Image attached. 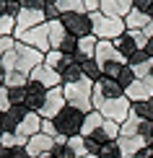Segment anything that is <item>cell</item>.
I'll list each match as a JSON object with an SVG mask.
<instances>
[{"mask_svg":"<svg viewBox=\"0 0 153 158\" xmlns=\"http://www.w3.org/2000/svg\"><path fill=\"white\" fill-rule=\"evenodd\" d=\"M62 96H65V104H68V106L81 109L83 114L94 111V104H91V96H94V83L86 81V78H81L78 83L62 85Z\"/></svg>","mask_w":153,"mask_h":158,"instance_id":"obj_1","label":"cell"},{"mask_svg":"<svg viewBox=\"0 0 153 158\" xmlns=\"http://www.w3.org/2000/svg\"><path fill=\"white\" fill-rule=\"evenodd\" d=\"M83 119H86V114L81 109H75V106H62V111L55 117V127H57V135H62V137H75V135H81V130H83Z\"/></svg>","mask_w":153,"mask_h":158,"instance_id":"obj_2","label":"cell"},{"mask_svg":"<svg viewBox=\"0 0 153 158\" xmlns=\"http://www.w3.org/2000/svg\"><path fill=\"white\" fill-rule=\"evenodd\" d=\"M91 23H94V36L99 42H114L117 36H122L127 31L122 18H106L101 13H94L91 16Z\"/></svg>","mask_w":153,"mask_h":158,"instance_id":"obj_3","label":"cell"},{"mask_svg":"<svg viewBox=\"0 0 153 158\" xmlns=\"http://www.w3.org/2000/svg\"><path fill=\"white\" fill-rule=\"evenodd\" d=\"M13 52H16V70H18V73L29 75L34 68L44 65V55H42V52L34 49V47H29V44H23V42H18V39H16Z\"/></svg>","mask_w":153,"mask_h":158,"instance_id":"obj_4","label":"cell"},{"mask_svg":"<svg viewBox=\"0 0 153 158\" xmlns=\"http://www.w3.org/2000/svg\"><path fill=\"white\" fill-rule=\"evenodd\" d=\"M60 23H62L65 31H68L70 36H75V39H83V36L94 34V23H91L88 13H62V16H60Z\"/></svg>","mask_w":153,"mask_h":158,"instance_id":"obj_5","label":"cell"},{"mask_svg":"<svg viewBox=\"0 0 153 158\" xmlns=\"http://www.w3.org/2000/svg\"><path fill=\"white\" fill-rule=\"evenodd\" d=\"M96 111L104 117V119L122 124V122L132 114V104H130V98H127V96H119V98H109V101H104Z\"/></svg>","mask_w":153,"mask_h":158,"instance_id":"obj_6","label":"cell"},{"mask_svg":"<svg viewBox=\"0 0 153 158\" xmlns=\"http://www.w3.org/2000/svg\"><path fill=\"white\" fill-rule=\"evenodd\" d=\"M145 44H148V36L143 31H125L122 36L114 39V47L125 60H130L132 55H138L140 49H145Z\"/></svg>","mask_w":153,"mask_h":158,"instance_id":"obj_7","label":"cell"},{"mask_svg":"<svg viewBox=\"0 0 153 158\" xmlns=\"http://www.w3.org/2000/svg\"><path fill=\"white\" fill-rule=\"evenodd\" d=\"M18 42H23V44H29V47L39 49L42 55H47V52L52 49V47H49V26H47V23L34 26V29H29L21 39H18Z\"/></svg>","mask_w":153,"mask_h":158,"instance_id":"obj_8","label":"cell"},{"mask_svg":"<svg viewBox=\"0 0 153 158\" xmlns=\"http://www.w3.org/2000/svg\"><path fill=\"white\" fill-rule=\"evenodd\" d=\"M29 83L44 85L47 91H52V88H62V78H60L52 68H47V65H39V68L31 70V73H29Z\"/></svg>","mask_w":153,"mask_h":158,"instance_id":"obj_9","label":"cell"},{"mask_svg":"<svg viewBox=\"0 0 153 158\" xmlns=\"http://www.w3.org/2000/svg\"><path fill=\"white\" fill-rule=\"evenodd\" d=\"M96 65L99 68H106V65H114V62H127L122 55L117 52V47H114V42H99L96 44Z\"/></svg>","mask_w":153,"mask_h":158,"instance_id":"obj_10","label":"cell"},{"mask_svg":"<svg viewBox=\"0 0 153 158\" xmlns=\"http://www.w3.org/2000/svg\"><path fill=\"white\" fill-rule=\"evenodd\" d=\"M125 96L130 98V104H138V101H148V98H153V75L143 78V81H135L127 91H125Z\"/></svg>","mask_w":153,"mask_h":158,"instance_id":"obj_11","label":"cell"},{"mask_svg":"<svg viewBox=\"0 0 153 158\" xmlns=\"http://www.w3.org/2000/svg\"><path fill=\"white\" fill-rule=\"evenodd\" d=\"M47 94H49V91L44 88V85L29 83V85H26V109L39 114V111L44 109V104H47Z\"/></svg>","mask_w":153,"mask_h":158,"instance_id":"obj_12","label":"cell"},{"mask_svg":"<svg viewBox=\"0 0 153 158\" xmlns=\"http://www.w3.org/2000/svg\"><path fill=\"white\" fill-rule=\"evenodd\" d=\"M62 106H68L65 104V96H62V88H52L47 94V104H44V109L39 114H42V119H55L60 111H62Z\"/></svg>","mask_w":153,"mask_h":158,"instance_id":"obj_13","label":"cell"},{"mask_svg":"<svg viewBox=\"0 0 153 158\" xmlns=\"http://www.w3.org/2000/svg\"><path fill=\"white\" fill-rule=\"evenodd\" d=\"M52 148H55V140L47 135H34V137H29V143H26V153H29L31 158H42V156H47L52 153Z\"/></svg>","mask_w":153,"mask_h":158,"instance_id":"obj_14","label":"cell"},{"mask_svg":"<svg viewBox=\"0 0 153 158\" xmlns=\"http://www.w3.org/2000/svg\"><path fill=\"white\" fill-rule=\"evenodd\" d=\"M127 65L132 68V73H135V78H138V81L148 78V75H151V70H153V60H151L148 55H145V49H140L138 55H132L130 60H127Z\"/></svg>","mask_w":153,"mask_h":158,"instance_id":"obj_15","label":"cell"},{"mask_svg":"<svg viewBox=\"0 0 153 158\" xmlns=\"http://www.w3.org/2000/svg\"><path fill=\"white\" fill-rule=\"evenodd\" d=\"M26 114H29V109H26L23 104H21V106H11L3 114V130H5V132H16L18 124L26 119Z\"/></svg>","mask_w":153,"mask_h":158,"instance_id":"obj_16","label":"cell"},{"mask_svg":"<svg viewBox=\"0 0 153 158\" xmlns=\"http://www.w3.org/2000/svg\"><path fill=\"white\" fill-rule=\"evenodd\" d=\"M18 135H23V137H34L42 132V114H36V111H29L26 114V119L18 124V130H16Z\"/></svg>","mask_w":153,"mask_h":158,"instance_id":"obj_17","label":"cell"},{"mask_svg":"<svg viewBox=\"0 0 153 158\" xmlns=\"http://www.w3.org/2000/svg\"><path fill=\"white\" fill-rule=\"evenodd\" d=\"M122 21H125V29L127 31H145V26L151 23V16L143 13V10H138V8H132Z\"/></svg>","mask_w":153,"mask_h":158,"instance_id":"obj_18","label":"cell"},{"mask_svg":"<svg viewBox=\"0 0 153 158\" xmlns=\"http://www.w3.org/2000/svg\"><path fill=\"white\" fill-rule=\"evenodd\" d=\"M96 44H99V39H96L94 34L78 39V52H75V57H78V60H94V57H96Z\"/></svg>","mask_w":153,"mask_h":158,"instance_id":"obj_19","label":"cell"},{"mask_svg":"<svg viewBox=\"0 0 153 158\" xmlns=\"http://www.w3.org/2000/svg\"><path fill=\"white\" fill-rule=\"evenodd\" d=\"M143 148H145V140L140 135H135V137H119V150H122V156L135 158Z\"/></svg>","mask_w":153,"mask_h":158,"instance_id":"obj_20","label":"cell"},{"mask_svg":"<svg viewBox=\"0 0 153 158\" xmlns=\"http://www.w3.org/2000/svg\"><path fill=\"white\" fill-rule=\"evenodd\" d=\"M104 124V117L99 114V111L94 109V111H88V114H86V119H83V130H81V137H91L96 132L99 127H101Z\"/></svg>","mask_w":153,"mask_h":158,"instance_id":"obj_21","label":"cell"},{"mask_svg":"<svg viewBox=\"0 0 153 158\" xmlns=\"http://www.w3.org/2000/svg\"><path fill=\"white\" fill-rule=\"evenodd\" d=\"M47 26H49V47H52V49H60V44L65 42V36H68L65 26L60 23V21H52V23H47Z\"/></svg>","mask_w":153,"mask_h":158,"instance_id":"obj_22","label":"cell"},{"mask_svg":"<svg viewBox=\"0 0 153 158\" xmlns=\"http://www.w3.org/2000/svg\"><path fill=\"white\" fill-rule=\"evenodd\" d=\"M78 60V57H75ZM78 65H81V73L86 81H91V83H96L99 78H101V68L96 65V60H78Z\"/></svg>","mask_w":153,"mask_h":158,"instance_id":"obj_23","label":"cell"},{"mask_svg":"<svg viewBox=\"0 0 153 158\" xmlns=\"http://www.w3.org/2000/svg\"><path fill=\"white\" fill-rule=\"evenodd\" d=\"M140 119H138L135 114H130L127 119H125L122 124H119V137H135V135H140Z\"/></svg>","mask_w":153,"mask_h":158,"instance_id":"obj_24","label":"cell"},{"mask_svg":"<svg viewBox=\"0 0 153 158\" xmlns=\"http://www.w3.org/2000/svg\"><path fill=\"white\" fill-rule=\"evenodd\" d=\"M132 114H135L140 122H153V98L132 104Z\"/></svg>","mask_w":153,"mask_h":158,"instance_id":"obj_25","label":"cell"},{"mask_svg":"<svg viewBox=\"0 0 153 158\" xmlns=\"http://www.w3.org/2000/svg\"><path fill=\"white\" fill-rule=\"evenodd\" d=\"M65 60H68V57H65V55H60V52H55V49H49L47 55H44V65H47V68H52L57 75L62 73V68H65Z\"/></svg>","mask_w":153,"mask_h":158,"instance_id":"obj_26","label":"cell"},{"mask_svg":"<svg viewBox=\"0 0 153 158\" xmlns=\"http://www.w3.org/2000/svg\"><path fill=\"white\" fill-rule=\"evenodd\" d=\"M26 85H29V75L26 73H18V70L5 73V88H26Z\"/></svg>","mask_w":153,"mask_h":158,"instance_id":"obj_27","label":"cell"},{"mask_svg":"<svg viewBox=\"0 0 153 158\" xmlns=\"http://www.w3.org/2000/svg\"><path fill=\"white\" fill-rule=\"evenodd\" d=\"M57 10H60V16L62 13H86L83 0H57Z\"/></svg>","mask_w":153,"mask_h":158,"instance_id":"obj_28","label":"cell"},{"mask_svg":"<svg viewBox=\"0 0 153 158\" xmlns=\"http://www.w3.org/2000/svg\"><path fill=\"white\" fill-rule=\"evenodd\" d=\"M99 13L106 16V18H122V10H119V3H117V0H101Z\"/></svg>","mask_w":153,"mask_h":158,"instance_id":"obj_29","label":"cell"},{"mask_svg":"<svg viewBox=\"0 0 153 158\" xmlns=\"http://www.w3.org/2000/svg\"><path fill=\"white\" fill-rule=\"evenodd\" d=\"M68 148L73 150V156H75V158H83V156H88V148H86V137H81V135L70 137V140H68Z\"/></svg>","mask_w":153,"mask_h":158,"instance_id":"obj_30","label":"cell"},{"mask_svg":"<svg viewBox=\"0 0 153 158\" xmlns=\"http://www.w3.org/2000/svg\"><path fill=\"white\" fill-rule=\"evenodd\" d=\"M135 81H138V78H135V73H132V68H130V65H125V68L119 70V75H117V83L122 85L125 91H127V88H130V85L135 83Z\"/></svg>","mask_w":153,"mask_h":158,"instance_id":"obj_31","label":"cell"},{"mask_svg":"<svg viewBox=\"0 0 153 158\" xmlns=\"http://www.w3.org/2000/svg\"><path fill=\"white\" fill-rule=\"evenodd\" d=\"M99 158H122V150H119V140L106 143V145L99 150Z\"/></svg>","mask_w":153,"mask_h":158,"instance_id":"obj_32","label":"cell"},{"mask_svg":"<svg viewBox=\"0 0 153 158\" xmlns=\"http://www.w3.org/2000/svg\"><path fill=\"white\" fill-rule=\"evenodd\" d=\"M13 31H16V18L0 16V39L3 36H13Z\"/></svg>","mask_w":153,"mask_h":158,"instance_id":"obj_33","label":"cell"},{"mask_svg":"<svg viewBox=\"0 0 153 158\" xmlns=\"http://www.w3.org/2000/svg\"><path fill=\"white\" fill-rule=\"evenodd\" d=\"M8 96H11V106H26V88H8Z\"/></svg>","mask_w":153,"mask_h":158,"instance_id":"obj_34","label":"cell"},{"mask_svg":"<svg viewBox=\"0 0 153 158\" xmlns=\"http://www.w3.org/2000/svg\"><path fill=\"white\" fill-rule=\"evenodd\" d=\"M44 21H47V23L60 21V10H57V3H55V0H47V5H44Z\"/></svg>","mask_w":153,"mask_h":158,"instance_id":"obj_35","label":"cell"},{"mask_svg":"<svg viewBox=\"0 0 153 158\" xmlns=\"http://www.w3.org/2000/svg\"><path fill=\"white\" fill-rule=\"evenodd\" d=\"M0 158H31V156L26 153V148H3Z\"/></svg>","mask_w":153,"mask_h":158,"instance_id":"obj_36","label":"cell"},{"mask_svg":"<svg viewBox=\"0 0 153 158\" xmlns=\"http://www.w3.org/2000/svg\"><path fill=\"white\" fill-rule=\"evenodd\" d=\"M42 135H47V137H52V140H57V127H55V122L52 119H42Z\"/></svg>","mask_w":153,"mask_h":158,"instance_id":"obj_37","label":"cell"},{"mask_svg":"<svg viewBox=\"0 0 153 158\" xmlns=\"http://www.w3.org/2000/svg\"><path fill=\"white\" fill-rule=\"evenodd\" d=\"M140 137L145 140V145H153V122H143L140 124Z\"/></svg>","mask_w":153,"mask_h":158,"instance_id":"obj_38","label":"cell"},{"mask_svg":"<svg viewBox=\"0 0 153 158\" xmlns=\"http://www.w3.org/2000/svg\"><path fill=\"white\" fill-rule=\"evenodd\" d=\"M0 145H3V148H18L16 132H3V137H0Z\"/></svg>","mask_w":153,"mask_h":158,"instance_id":"obj_39","label":"cell"},{"mask_svg":"<svg viewBox=\"0 0 153 158\" xmlns=\"http://www.w3.org/2000/svg\"><path fill=\"white\" fill-rule=\"evenodd\" d=\"M11 109V96H8V88H0V114H5V111Z\"/></svg>","mask_w":153,"mask_h":158,"instance_id":"obj_40","label":"cell"},{"mask_svg":"<svg viewBox=\"0 0 153 158\" xmlns=\"http://www.w3.org/2000/svg\"><path fill=\"white\" fill-rule=\"evenodd\" d=\"M99 5H101V0H83V8L88 16H94V13H99Z\"/></svg>","mask_w":153,"mask_h":158,"instance_id":"obj_41","label":"cell"},{"mask_svg":"<svg viewBox=\"0 0 153 158\" xmlns=\"http://www.w3.org/2000/svg\"><path fill=\"white\" fill-rule=\"evenodd\" d=\"M117 3H119V10H122V18L135 8V0H117Z\"/></svg>","mask_w":153,"mask_h":158,"instance_id":"obj_42","label":"cell"},{"mask_svg":"<svg viewBox=\"0 0 153 158\" xmlns=\"http://www.w3.org/2000/svg\"><path fill=\"white\" fill-rule=\"evenodd\" d=\"M151 5H153V0H135V8H138V10H143V13H148V10H151Z\"/></svg>","mask_w":153,"mask_h":158,"instance_id":"obj_43","label":"cell"},{"mask_svg":"<svg viewBox=\"0 0 153 158\" xmlns=\"http://www.w3.org/2000/svg\"><path fill=\"white\" fill-rule=\"evenodd\" d=\"M135 158H153V145H145V148H143Z\"/></svg>","mask_w":153,"mask_h":158,"instance_id":"obj_44","label":"cell"},{"mask_svg":"<svg viewBox=\"0 0 153 158\" xmlns=\"http://www.w3.org/2000/svg\"><path fill=\"white\" fill-rule=\"evenodd\" d=\"M145 55H148L151 60H153V36L148 39V44H145Z\"/></svg>","mask_w":153,"mask_h":158,"instance_id":"obj_45","label":"cell"},{"mask_svg":"<svg viewBox=\"0 0 153 158\" xmlns=\"http://www.w3.org/2000/svg\"><path fill=\"white\" fill-rule=\"evenodd\" d=\"M143 34H145V36H148V39L153 36V18H151V23H148V26H145V31H143Z\"/></svg>","mask_w":153,"mask_h":158,"instance_id":"obj_46","label":"cell"},{"mask_svg":"<svg viewBox=\"0 0 153 158\" xmlns=\"http://www.w3.org/2000/svg\"><path fill=\"white\" fill-rule=\"evenodd\" d=\"M3 85H5V70L0 68V88H3Z\"/></svg>","mask_w":153,"mask_h":158,"instance_id":"obj_47","label":"cell"},{"mask_svg":"<svg viewBox=\"0 0 153 158\" xmlns=\"http://www.w3.org/2000/svg\"><path fill=\"white\" fill-rule=\"evenodd\" d=\"M3 132L5 130H3V114H0V137H3Z\"/></svg>","mask_w":153,"mask_h":158,"instance_id":"obj_48","label":"cell"},{"mask_svg":"<svg viewBox=\"0 0 153 158\" xmlns=\"http://www.w3.org/2000/svg\"><path fill=\"white\" fill-rule=\"evenodd\" d=\"M148 16H151V18H153V5H151V10H148Z\"/></svg>","mask_w":153,"mask_h":158,"instance_id":"obj_49","label":"cell"},{"mask_svg":"<svg viewBox=\"0 0 153 158\" xmlns=\"http://www.w3.org/2000/svg\"><path fill=\"white\" fill-rule=\"evenodd\" d=\"M83 158H99V156H91V153H88V156H83Z\"/></svg>","mask_w":153,"mask_h":158,"instance_id":"obj_50","label":"cell"},{"mask_svg":"<svg viewBox=\"0 0 153 158\" xmlns=\"http://www.w3.org/2000/svg\"><path fill=\"white\" fill-rule=\"evenodd\" d=\"M122 158H130V156H122Z\"/></svg>","mask_w":153,"mask_h":158,"instance_id":"obj_51","label":"cell"},{"mask_svg":"<svg viewBox=\"0 0 153 158\" xmlns=\"http://www.w3.org/2000/svg\"><path fill=\"white\" fill-rule=\"evenodd\" d=\"M42 3H47V0H42Z\"/></svg>","mask_w":153,"mask_h":158,"instance_id":"obj_52","label":"cell"},{"mask_svg":"<svg viewBox=\"0 0 153 158\" xmlns=\"http://www.w3.org/2000/svg\"><path fill=\"white\" fill-rule=\"evenodd\" d=\"M0 150H3V145H0Z\"/></svg>","mask_w":153,"mask_h":158,"instance_id":"obj_53","label":"cell"},{"mask_svg":"<svg viewBox=\"0 0 153 158\" xmlns=\"http://www.w3.org/2000/svg\"><path fill=\"white\" fill-rule=\"evenodd\" d=\"M151 75H153V70H151Z\"/></svg>","mask_w":153,"mask_h":158,"instance_id":"obj_54","label":"cell"},{"mask_svg":"<svg viewBox=\"0 0 153 158\" xmlns=\"http://www.w3.org/2000/svg\"><path fill=\"white\" fill-rule=\"evenodd\" d=\"M55 3H57V0H55Z\"/></svg>","mask_w":153,"mask_h":158,"instance_id":"obj_55","label":"cell"}]
</instances>
